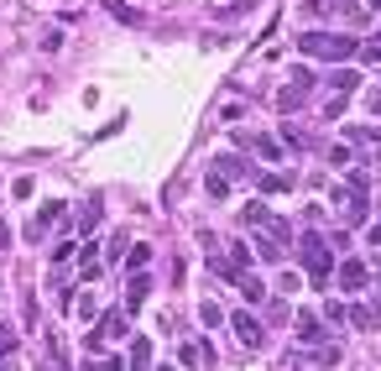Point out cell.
Masks as SVG:
<instances>
[{"instance_id":"obj_1","label":"cell","mask_w":381,"mask_h":371,"mask_svg":"<svg viewBox=\"0 0 381 371\" xmlns=\"http://www.w3.org/2000/svg\"><path fill=\"white\" fill-rule=\"evenodd\" d=\"M298 53H309V58H329V63H345L360 53L355 37H334V32H303L298 37Z\"/></svg>"},{"instance_id":"obj_2","label":"cell","mask_w":381,"mask_h":371,"mask_svg":"<svg viewBox=\"0 0 381 371\" xmlns=\"http://www.w3.org/2000/svg\"><path fill=\"white\" fill-rule=\"evenodd\" d=\"M298 262H303V272L313 277V283H329V272H334V246L324 236H303L298 240Z\"/></svg>"},{"instance_id":"obj_3","label":"cell","mask_w":381,"mask_h":371,"mask_svg":"<svg viewBox=\"0 0 381 371\" xmlns=\"http://www.w3.org/2000/svg\"><path fill=\"white\" fill-rule=\"evenodd\" d=\"M99 340H126V309H105L99 314V330L89 335V350H99Z\"/></svg>"},{"instance_id":"obj_4","label":"cell","mask_w":381,"mask_h":371,"mask_svg":"<svg viewBox=\"0 0 381 371\" xmlns=\"http://www.w3.org/2000/svg\"><path fill=\"white\" fill-rule=\"evenodd\" d=\"M230 324H235V340H240V345H251V350L266 340V335H262V324L251 319V314H230Z\"/></svg>"},{"instance_id":"obj_5","label":"cell","mask_w":381,"mask_h":371,"mask_svg":"<svg viewBox=\"0 0 381 371\" xmlns=\"http://www.w3.org/2000/svg\"><path fill=\"white\" fill-rule=\"evenodd\" d=\"M209 173H219L225 183H230V178H256V173H251V162H240V157H230V152L215 157V162H209Z\"/></svg>"},{"instance_id":"obj_6","label":"cell","mask_w":381,"mask_h":371,"mask_svg":"<svg viewBox=\"0 0 381 371\" xmlns=\"http://www.w3.org/2000/svg\"><path fill=\"white\" fill-rule=\"evenodd\" d=\"M52 225H63V204H42V215L26 225V236L32 240H42V230H52Z\"/></svg>"},{"instance_id":"obj_7","label":"cell","mask_w":381,"mask_h":371,"mask_svg":"<svg viewBox=\"0 0 381 371\" xmlns=\"http://www.w3.org/2000/svg\"><path fill=\"white\" fill-rule=\"evenodd\" d=\"M146 293H152V277H146V272H131V283H126V314H131V309H141V303H146Z\"/></svg>"},{"instance_id":"obj_8","label":"cell","mask_w":381,"mask_h":371,"mask_svg":"<svg viewBox=\"0 0 381 371\" xmlns=\"http://www.w3.org/2000/svg\"><path fill=\"white\" fill-rule=\"evenodd\" d=\"M126 366H131V371H146V366H152V340H146V335L131 340V356H126Z\"/></svg>"},{"instance_id":"obj_9","label":"cell","mask_w":381,"mask_h":371,"mask_svg":"<svg viewBox=\"0 0 381 371\" xmlns=\"http://www.w3.org/2000/svg\"><path fill=\"white\" fill-rule=\"evenodd\" d=\"M246 146L256 157H266V162H282V142H272V136H246Z\"/></svg>"},{"instance_id":"obj_10","label":"cell","mask_w":381,"mask_h":371,"mask_svg":"<svg viewBox=\"0 0 381 371\" xmlns=\"http://www.w3.org/2000/svg\"><path fill=\"white\" fill-rule=\"evenodd\" d=\"M235 287H240V298H246V303H262V298H266V283H262L256 272H246Z\"/></svg>"},{"instance_id":"obj_11","label":"cell","mask_w":381,"mask_h":371,"mask_svg":"<svg viewBox=\"0 0 381 371\" xmlns=\"http://www.w3.org/2000/svg\"><path fill=\"white\" fill-rule=\"evenodd\" d=\"M298 340H303V345H319V340H324V319L303 314V319H298Z\"/></svg>"},{"instance_id":"obj_12","label":"cell","mask_w":381,"mask_h":371,"mask_svg":"<svg viewBox=\"0 0 381 371\" xmlns=\"http://www.w3.org/2000/svg\"><path fill=\"white\" fill-rule=\"evenodd\" d=\"M303 99H309V84H287L282 95H277V110H298Z\"/></svg>"},{"instance_id":"obj_13","label":"cell","mask_w":381,"mask_h":371,"mask_svg":"<svg viewBox=\"0 0 381 371\" xmlns=\"http://www.w3.org/2000/svg\"><path fill=\"white\" fill-rule=\"evenodd\" d=\"M340 287H366V262H345L340 267Z\"/></svg>"},{"instance_id":"obj_14","label":"cell","mask_w":381,"mask_h":371,"mask_svg":"<svg viewBox=\"0 0 381 371\" xmlns=\"http://www.w3.org/2000/svg\"><path fill=\"white\" fill-rule=\"evenodd\" d=\"M240 220H246L251 230H262L266 220H272V209H266V204H246V209H240Z\"/></svg>"},{"instance_id":"obj_15","label":"cell","mask_w":381,"mask_h":371,"mask_svg":"<svg viewBox=\"0 0 381 371\" xmlns=\"http://www.w3.org/2000/svg\"><path fill=\"white\" fill-rule=\"evenodd\" d=\"M329 84H334V95H350V89L360 84V73H355V68H340V73L329 79Z\"/></svg>"},{"instance_id":"obj_16","label":"cell","mask_w":381,"mask_h":371,"mask_svg":"<svg viewBox=\"0 0 381 371\" xmlns=\"http://www.w3.org/2000/svg\"><path fill=\"white\" fill-rule=\"evenodd\" d=\"M251 246H256V256H262V262H282V246H277V240H251Z\"/></svg>"},{"instance_id":"obj_17","label":"cell","mask_w":381,"mask_h":371,"mask_svg":"<svg viewBox=\"0 0 381 371\" xmlns=\"http://www.w3.org/2000/svg\"><path fill=\"white\" fill-rule=\"evenodd\" d=\"M199 319L209 324V330H215V324H225V309H219L215 298H204V309H199Z\"/></svg>"},{"instance_id":"obj_18","label":"cell","mask_w":381,"mask_h":371,"mask_svg":"<svg viewBox=\"0 0 381 371\" xmlns=\"http://www.w3.org/2000/svg\"><path fill=\"white\" fill-rule=\"evenodd\" d=\"M146 262H152V246H131V251H126V267H131V272H141Z\"/></svg>"},{"instance_id":"obj_19","label":"cell","mask_w":381,"mask_h":371,"mask_svg":"<svg viewBox=\"0 0 381 371\" xmlns=\"http://www.w3.org/2000/svg\"><path fill=\"white\" fill-rule=\"evenodd\" d=\"M256 183H262L266 193H287V178H282V173H256Z\"/></svg>"},{"instance_id":"obj_20","label":"cell","mask_w":381,"mask_h":371,"mask_svg":"<svg viewBox=\"0 0 381 371\" xmlns=\"http://www.w3.org/2000/svg\"><path fill=\"white\" fill-rule=\"evenodd\" d=\"M204 193H209V199H225V193H230V183L219 178V173H209V178H204Z\"/></svg>"},{"instance_id":"obj_21","label":"cell","mask_w":381,"mask_h":371,"mask_svg":"<svg viewBox=\"0 0 381 371\" xmlns=\"http://www.w3.org/2000/svg\"><path fill=\"white\" fill-rule=\"evenodd\" d=\"M99 225V204H84V215H79V230H84V236H89V230H95Z\"/></svg>"},{"instance_id":"obj_22","label":"cell","mask_w":381,"mask_h":371,"mask_svg":"<svg viewBox=\"0 0 381 371\" xmlns=\"http://www.w3.org/2000/svg\"><path fill=\"white\" fill-rule=\"evenodd\" d=\"M110 11H115L120 21H131V26H141V11H131V6H120V0H110Z\"/></svg>"},{"instance_id":"obj_23","label":"cell","mask_w":381,"mask_h":371,"mask_svg":"<svg viewBox=\"0 0 381 371\" xmlns=\"http://www.w3.org/2000/svg\"><path fill=\"white\" fill-rule=\"evenodd\" d=\"M11 350H16V330H6V324H0V361L11 356Z\"/></svg>"},{"instance_id":"obj_24","label":"cell","mask_w":381,"mask_h":371,"mask_svg":"<svg viewBox=\"0 0 381 371\" xmlns=\"http://www.w3.org/2000/svg\"><path fill=\"white\" fill-rule=\"evenodd\" d=\"M324 115H329V120H340V115H345V95H329V105H324Z\"/></svg>"},{"instance_id":"obj_25","label":"cell","mask_w":381,"mask_h":371,"mask_svg":"<svg viewBox=\"0 0 381 371\" xmlns=\"http://www.w3.org/2000/svg\"><path fill=\"white\" fill-rule=\"evenodd\" d=\"M350 324H355V330H371V314H366V303H355V309H350Z\"/></svg>"},{"instance_id":"obj_26","label":"cell","mask_w":381,"mask_h":371,"mask_svg":"<svg viewBox=\"0 0 381 371\" xmlns=\"http://www.w3.org/2000/svg\"><path fill=\"white\" fill-rule=\"evenodd\" d=\"M73 309H79V319H95V314H99V309H95V298H89V293H84V298L73 303Z\"/></svg>"},{"instance_id":"obj_27","label":"cell","mask_w":381,"mask_h":371,"mask_svg":"<svg viewBox=\"0 0 381 371\" xmlns=\"http://www.w3.org/2000/svg\"><path fill=\"white\" fill-rule=\"evenodd\" d=\"M68 256H73V246H68V240H58V246H52V267H63Z\"/></svg>"},{"instance_id":"obj_28","label":"cell","mask_w":381,"mask_h":371,"mask_svg":"<svg viewBox=\"0 0 381 371\" xmlns=\"http://www.w3.org/2000/svg\"><path fill=\"white\" fill-rule=\"evenodd\" d=\"M32 189H37L32 178H16V183H11V193H16V199H32Z\"/></svg>"},{"instance_id":"obj_29","label":"cell","mask_w":381,"mask_h":371,"mask_svg":"<svg viewBox=\"0 0 381 371\" xmlns=\"http://www.w3.org/2000/svg\"><path fill=\"white\" fill-rule=\"evenodd\" d=\"M84 371H126V361H89Z\"/></svg>"},{"instance_id":"obj_30","label":"cell","mask_w":381,"mask_h":371,"mask_svg":"<svg viewBox=\"0 0 381 371\" xmlns=\"http://www.w3.org/2000/svg\"><path fill=\"white\" fill-rule=\"evenodd\" d=\"M366 314H371V330H381V298H371V303H366Z\"/></svg>"},{"instance_id":"obj_31","label":"cell","mask_w":381,"mask_h":371,"mask_svg":"<svg viewBox=\"0 0 381 371\" xmlns=\"http://www.w3.org/2000/svg\"><path fill=\"white\" fill-rule=\"evenodd\" d=\"M366 240H371V246H381V220H371V225H366Z\"/></svg>"},{"instance_id":"obj_32","label":"cell","mask_w":381,"mask_h":371,"mask_svg":"<svg viewBox=\"0 0 381 371\" xmlns=\"http://www.w3.org/2000/svg\"><path fill=\"white\" fill-rule=\"evenodd\" d=\"M371 115H381V95H371Z\"/></svg>"},{"instance_id":"obj_33","label":"cell","mask_w":381,"mask_h":371,"mask_svg":"<svg viewBox=\"0 0 381 371\" xmlns=\"http://www.w3.org/2000/svg\"><path fill=\"white\" fill-rule=\"evenodd\" d=\"M371 6H376V11H381V0H371Z\"/></svg>"},{"instance_id":"obj_34","label":"cell","mask_w":381,"mask_h":371,"mask_svg":"<svg viewBox=\"0 0 381 371\" xmlns=\"http://www.w3.org/2000/svg\"><path fill=\"white\" fill-rule=\"evenodd\" d=\"M0 371H11V366H6V361H0Z\"/></svg>"},{"instance_id":"obj_35","label":"cell","mask_w":381,"mask_h":371,"mask_svg":"<svg viewBox=\"0 0 381 371\" xmlns=\"http://www.w3.org/2000/svg\"><path fill=\"white\" fill-rule=\"evenodd\" d=\"M162 371H173V366H162Z\"/></svg>"}]
</instances>
